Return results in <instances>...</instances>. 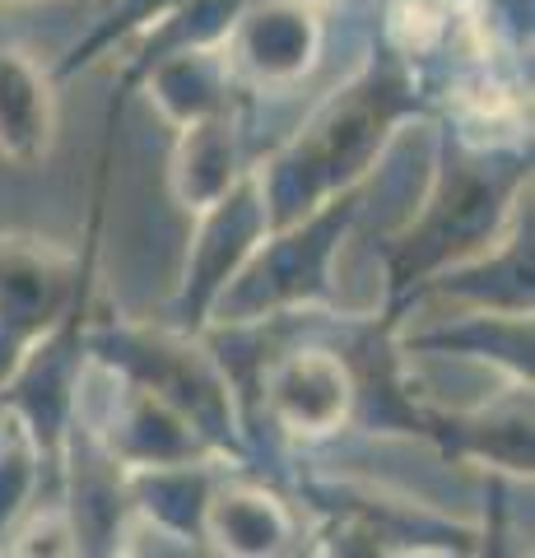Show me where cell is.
I'll list each match as a JSON object with an SVG mask.
<instances>
[{
    "mask_svg": "<svg viewBox=\"0 0 535 558\" xmlns=\"http://www.w3.org/2000/svg\"><path fill=\"white\" fill-rule=\"evenodd\" d=\"M434 112L438 108L420 75L377 38L364 65L336 94H326V102H317V112L284 145H275L266 159L252 163L270 229H284L321 201L368 182L382 168L391 140Z\"/></svg>",
    "mask_w": 535,
    "mask_h": 558,
    "instance_id": "6da1fadb",
    "label": "cell"
},
{
    "mask_svg": "<svg viewBox=\"0 0 535 558\" xmlns=\"http://www.w3.org/2000/svg\"><path fill=\"white\" fill-rule=\"evenodd\" d=\"M526 201H531V140L485 145V140H471L442 121L434 140V168H428L424 201L410 209L401 229H391L377 242L387 270V303H382L387 317L405 322V312L414 307L428 279L465 256L485 252Z\"/></svg>",
    "mask_w": 535,
    "mask_h": 558,
    "instance_id": "7a4b0ae2",
    "label": "cell"
},
{
    "mask_svg": "<svg viewBox=\"0 0 535 558\" xmlns=\"http://www.w3.org/2000/svg\"><path fill=\"white\" fill-rule=\"evenodd\" d=\"M89 363L163 396L172 410L186 414L200 428V438L215 447L219 461H229L243 475L252 470L238 391L200 330H182L172 322H131V317H117V312L94 307Z\"/></svg>",
    "mask_w": 535,
    "mask_h": 558,
    "instance_id": "3957f363",
    "label": "cell"
},
{
    "mask_svg": "<svg viewBox=\"0 0 535 558\" xmlns=\"http://www.w3.org/2000/svg\"><path fill=\"white\" fill-rule=\"evenodd\" d=\"M373 182H377V172L368 182L321 201L317 209H307L303 219L284 223V229H270L266 242L256 247V256L243 266V275L219 293L210 326L336 307V299H340L336 256H340V242L350 238V229L358 223V215H364V205L373 201Z\"/></svg>",
    "mask_w": 535,
    "mask_h": 558,
    "instance_id": "277c9868",
    "label": "cell"
},
{
    "mask_svg": "<svg viewBox=\"0 0 535 558\" xmlns=\"http://www.w3.org/2000/svg\"><path fill=\"white\" fill-rule=\"evenodd\" d=\"M299 498L317 517V554H479L485 531L447 521L420 498L368 480L299 475Z\"/></svg>",
    "mask_w": 535,
    "mask_h": 558,
    "instance_id": "5b68a950",
    "label": "cell"
},
{
    "mask_svg": "<svg viewBox=\"0 0 535 558\" xmlns=\"http://www.w3.org/2000/svg\"><path fill=\"white\" fill-rule=\"evenodd\" d=\"M192 219H196V229H192V242H186L182 275H178V289H172L163 322L182 330H205L219 293L243 275V266L266 242L270 215H266L262 191H256V178L247 172L243 182H233L215 205L196 209Z\"/></svg>",
    "mask_w": 535,
    "mask_h": 558,
    "instance_id": "8992f818",
    "label": "cell"
},
{
    "mask_svg": "<svg viewBox=\"0 0 535 558\" xmlns=\"http://www.w3.org/2000/svg\"><path fill=\"white\" fill-rule=\"evenodd\" d=\"M326 47L321 10L303 5V0H252L238 14L229 38H223V57H229L233 75L247 84L252 94L293 89L317 70Z\"/></svg>",
    "mask_w": 535,
    "mask_h": 558,
    "instance_id": "52a82bcc",
    "label": "cell"
},
{
    "mask_svg": "<svg viewBox=\"0 0 535 558\" xmlns=\"http://www.w3.org/2000/svg\"><path fill=\"white\" fill-rule=\"evenodd\" d=\"M102 381H108L102 410L94 418H84V414L80 418L117 457V465L149 470V465H182V461H219L215 447L200 438V428L186 414L172 410L163 396H154V391L135 387V381H126V377H112V373H102Z\"/></svg>",
    "mask_w": 535,
    "mask_h": 558,
    "instance_id": "ba28073f",
    "label": "cell"
},
{
    "mask_svg": "<svg viewBox=\"0 0 535 558\" xmlns=\"http://www.w3.org/2000/svg\"><path fill=\"white\" fill-rule=\"evenodd\" d=\"M531 387L508 381L494 400H479L475 410H434L428 405V433L424 442L438 447L442 461H471L489 475L531 480L535 442H531Z\"/></svg>",
    "mask_w": 535,
    "mask_h": 558,
    "instance_id": "9c48e42d",
    "label": "cell"
},
{
    "mask_svg": "<svg viewBox=\"0 0 535 558\" xmlns=\"http://www.w3.org/2000/svg\"><path fill=\"white\" fill-rule=\"evenodd\" d=\"M531 270H535V219L531 201L516 209L512 223L498 233L485 252L457 260V266L438 270L420 289V299H452L461 307H489V312H526L531 317Z\"/></svg>",
    "mask_w": 535,
    "mask_h": 558,
    "instance_id": "30bf717a",
    "label": "cell"
},
{
    "mask_svg": "<svg viewBox=\"0 0 535 558\" xmlns=\"http://www.w3.org/2000/svg\"><path fill=\"white\" fill-rule=\"evenodd\" d=\"M247 121H252V98L233 102L215 117H200L192 126H178V145L168 159V196L178 201L182 215L215 205L233 182L252 172L247 159Z\"/></svg>",
    "mask_w": 535,
    "mask_h": 558,
    "instance_id": "8fae6325",
    "label": "cell"
},
{
    "mask_svg": "<svg viewBox=\"0 0 535 558\" xmlns=\"http://www.w3.org/2000/svg\"><path fill=\"white\" fill-rule=\"evenodd\" d=\"M229 475H238V470H229ZM229 475L219 480L210 512H205V545H210V554L275 558L303 549L299 502H289L270 484L229 480Z\"/></svg>",
    "mask_w": 535,
    "mask_h": 558,
    "instance_id": "7c38bea8",
    "label": "cell"
},
{
    "mask_svg": "<svg viewBox=\"0 0 535 558\" xmlns=\"http://www.w3.org/2000/svg\"><path fill=\"white\" fill-rule=\"evenodd\" d=\"M145 94L149 108L172 126H192L200 117H215L233 102L252 98V89L233 75L223 47H182L168 57L149 61L141 75L131 80V98Z\"/></svg>",
    "mask_w": 535,
    "mask_h": 558,
    "instance_id": "4fadbf2b",
    "label": "cell"
},
{
    "mask_svg": "<svg viewBox=\"0 0 535 558\" xmlns=\"http://www.w3.org/2000/svg\"><path fill=\"white\" fill-rule=\"evenodd\" d=\"M229 470L233 465H223V461H182V465L126 470L131 517H141L154 531L178 539L186 554H210V545H205V512H210V498ZM238 475H243V470H238Z\"/></svg>",
    "mask_w": 535,
    "mask_h": 558,
    "instance_id": "5bb4252c",
    "label": "cell"
},
{
    "mask_svg": "<svg viewBox=\"0 0 535 558\" xmlns=\"http://www.w3.org/2000/svg\"><path fill=\"white\" fill-rule=\"evenodd\" d=\"M57 94L51 70L33 61V51L0 38V159L14 168L47 163L57 145Z\"/></svg>",
    "mask_w": 535,
    "mask_h": 558,
    "instance_id": "9a60e30c",
    "label": "cell"
},
{
    "mask_svg": "<svg viewBox=\"0 0 535 558\" xmlns=\"http://www.w3.org/2000/svg\"><path fill=\"white\" fill-rule=\"evenodd\" d=\"M405 354H447V359H475L494 363L508 381H535V359H531V317L526 312H489V307H465L461 317L410 330L401 336Z\"/></svg>",
    "mask_w": 535,
    "mask_h": 558,
    "instance_id": "2e32d148",
    "label": "cell"
},
{
    "mask_svg": "<svg viewBox=\"0 0 535 558\" xmlns=\"http://www.w3.org/2000/svg\"><path fill=\"white\" fill-rule=\"evenodd\" d=\"M182 0H108L102 5V14L94 20V28L84 33V38L65 51V57L51 70V80L57 84H71L75 75H84V70H94L98 61L108 57H122V51L141 38V33H149L159 20H168L172 10H178Z\"/></svg>",
    "mask_w": 535,
    "mask_h": 558,
    "instance_id": "e0dca14e",
    "label": "cell"
},
{
    "mask_svg": "<svg viewBox=\"0 0 535 558\" xmlns=\"http://www.w3.org/2000/svg\"><path fill=\"white\" fill-rule=\"evenodd\" d=\"M42 488H47V470H42L38 447L28 438V428L10 410H0V545L38 508Z\"/></svg>",
    "mask_w": 535,
    "mask_h": 558,
    "instance_id": "ac0fdd59",
    "label": "cell"
},
{
    "mask_svg": "<svg viewBox=\"0 0 535 558\" xmlns=\"http://www.w3.org/2000/svg\"><path fill=\"white\" fill-rule=\"evenodd\" d=\"M303 5H313V10H326V5H336V0H303Z\"/></svg>",
    "mask_w": 535,
    "mask_h": 558,
    "instance_id": "d6986e66",
    "label": "cell"
},
{
    "mask_svg": "<svg viewBox=\"0 0 535 558\" xmlns=\"http://www.w3.org/2000/svg\"><path fill=\"white\" fill-rule=\"evenodd\" d=\"M10 368H14V363H10V359H0V381H5V377H10Z\"/></svg>",
    "mask_w": 535,
    "mask_h": 558,
    "instance_id": "ffe728a7",
    "label": "cell"
},
{
    "mask_svg": "<svg viewBox=\"0 0 535 558\" xmlns=\"http://www.w3.org/2000/svg\"><path fill=\"white\" fill-rule=\"evenodd\" d=\"M0 5H24V0H0Z\"/></svg>",
    "mask_w": 535,
    "mask_h": 558,
    "instance_id": "44dd1931",
    "label": "cell"
}]
</instances>
